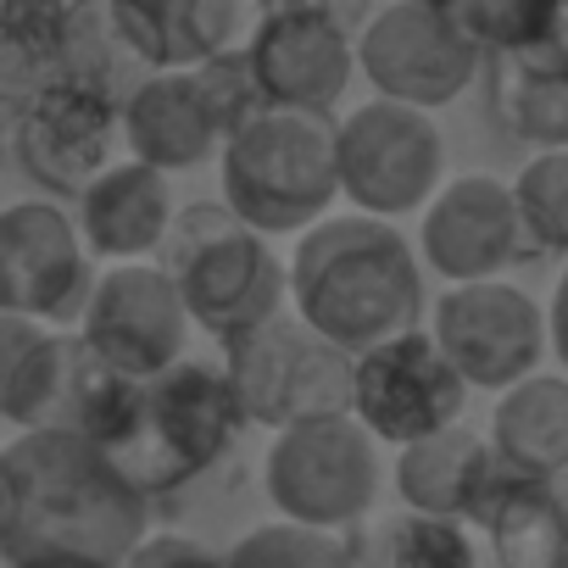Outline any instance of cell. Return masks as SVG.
Here are the masks:
<instances>
[{"mask_svg":"<svg viewBox=\"0 0 568 568\" xmlns=\"http://www.w3.org/2000/svg\"><path fill=\"white\" fill-rule=\"evenodd\" d=\"M95 262L79 223L57 201L0 206V318H29L45 329L84 324L95 296Z\"/></svg>","mask_w":568,"mask_h":568,"instance_id":"cell-10","label":"cell"},{"mask_svg":"<svg viewBox=\"0 0 568 568\" xmlns=\"http://www.w3.org/2000/svg\"><path fill=\"white\" fill-rule=\"evenodd\" d=\"M490 112L518 140L546 151H568V73H540L518 62H490Z\"/></svg>","mask_w":568,"mask_h":568,"instance_id":"cell-24","label":"cell"},{"mask_svg":"<svg viewBox=\"0 0 568 568\" xmlns=\"http://www.w3.org/2000/svg\"><path fill=\"white\" fill-rule=\"evenodd\" d=\"M240 429H245V418L223 379V363L184 357L162 379L140 385L123 435L101 452L123 474V485L151 501L162 490L201 479L212 463H223L229 446L240 440Z\"/></svg>","mask_w":568,"mask_h":568,"instance_id":"cell-4","label":"cell"},{"mask_svg":"<svg viewBox=\"0 0 568 568\" xmlns=\"http://www.w3.org/2000/svg\"><path fill=\"white\" fill-rule=\"evenodd\" d=\"M335 173H341V195L357 206V217L396 223L407 212H429V201L440 195L446 140L429 112L374 95L341 118Z\"/></svg>","mask_w":568,"mask_h":568,"instance_id":"cell-8","label":"cell"},{"mask_svg":"<svg viewBox=\"0 0 568 568\" xmlns=\"http://www.w3.org/2000/svg\"><path fill=\"white\" fill-rule=\"evenodd\" d=\"M156 267L179 284L190 324L206 329L217 346H234V341L256 335L262 324L284 318V302H291V267L223 201L217 206L195 201V206L173 212Z\"/></svg>","mask_w":568,"mask_h":568,"instance_id":"cell-3","label":"cell"},{"mask_svg":"<svg viewBox=\"0 0 568 568\" xmlns=\"http://www.w3.org/2000/svg\"><path fill=\"white\" fill-rule=\"evenodd\" d=\"M501 62L540 68V73H568V0H529L524 34H518V45Z\"/></svg>","mask_w":568,"mask_h":568,"instance_id":"cell-29","label":"cell"},{"mask_svg":"<svg viewBox=\"0 0 568 568\" xmlns=\"http://www.w3.org/2000/svg\"><path fill=\"white\" fill-rule=\"evenodd\" d=\"M123 106L68 90V84H45L18 118H12V151L18 168L51 190V195H84L106 168H112V145L123 134Z\"/></svg>","mask_w":568,"mask_h":568,"instance_id":"cell-15","label":"cell"},{"mask_svg":"<svg viewBox=\"0 0 568 568\" xmlns=\"http://www.w3.org/2000/svg\"><path fill=\"white\" fill-rule=\"evenodd\" d=\"M40 90H45L40 57H34L29 40L7 23V12H0V118H18Z\"/></svg>","mask_w":568,"mask_h":568,"instance_id":"cell-30","label":"cell"},{"mask_svg":"<svg viewBox=\"0 0 568 568\" xmlns=\"http://www.w3.org/2000/svg\"><path fill=\"white\" fill-rule=\"evenodd\" d=\"M490 452L513 479L568 474V379L535 374L513 385L490 413Z\"/></svg>","mask_w":568,"mask_h":568,"instance_id":"cell-21","label":"cell"},{"mask_svg":"<svg viewBox=\"0 0 568 568\" xmlns=\"http://www.w3.org/2000/svg\"><path fill=\"white\" fill-rule=\"evenodd\" d=\"M223 568H357V546L302 524H256L223 551Z\"/></svg>","mask_w":568,"mask_h":568,"instance_id":"cell-26","label":"cell"},{"mask_svg":"<svg viewBox=\"0 0 568 568\" xmlns=\"http://www.w3.org/2000/svg\"><path fill=\"white\" fill-rule=\"evenodd\" d=\"M79 341L123 379L151 385L179 368L190 352V313L179 302V284L156 262H123L95 278V296L84 307Z\"/></svg>","mask_w":568,"mask_h":568,"instance_id":"cell-13","label":"cell"},{"mask_svg":"<svg viewBox=\"0 0 568 568\" xmlns=\"http://www.w3.org/2000/svg\"><path fill=\"white\" fill-rule=\"evenodd\" d=\"M352 368L357 357L313 335L296 313L223 346V379L240 402V418L273 435L324 418H352Z\"/></svg>","mask_w":568,"mask_h":568,"instance_id":"cell-6","label":"cell"},{"mask_svg":"<svg viewBox=\"0 0 568 568\" xmlns=\"http://www.w3.org/2000/svg\"><path fill=\"white\" fill-rule=\"evenodd\" d=\"M546 346H551L557 363L568 368V267H562L557 291H551V307H546Z\"/></svg>","mask_w":568,"mask_h":568,"instance_id":"cell-32","label":"cell"},{"mask_svg":"<svg viewBox=\"0 0 568 568\" xmlns=\"http://www.w3.org/2000/svg\"><path fill=\"white\" fill-rule=\"evenodd\" d=\"M479 529L496 568H568V474L513 479Z\"/></svg>","mask_w":568,"mask_h":568,"instance_id":"cell-22","label":"cell"},{"mask_svg":"<svg viewBox=\"0 0 568 568\" xmlns=\"http://www.w3.org/2000/svg\"><path fill=\"white\" fill-rule=\"evenodd\" d=\"M357 568H485V557L468 524H446V518H424L402 507L363 535Z\"/></svg>","mask_w":568,"mask_h":568,"instance_id":"cell-25","label":"cell"},{"mask_svg":"<svg viewBox=\"0 0 568 568\" xmlns=\"http://www.w3.org/2000/svg\"><path fill=\"white\" fill-rule=\"evenodd\" d=\"M513 201H518L524 240L535 251L568 256V151H546L524 162V173L513 179Z\"/></svg>","mask_w":568,"mask_h":568,"instance_id":"cell-27","label":"cell"},{"mask_svg":"<svg viewBox=\"0 0 568 568\" xmlns=\"http://www.w3.org/2000/svg\"><path fill=\"white\" fill-rule=\"evenodd\" d=\"M379 479H385L379 446L357 418L284 429L273 435L262 463V485L267 501L278 507V524H302L324 535H341L357 518H368V507L379 501Z\"/></svg>","mask_w":568,"mask_h":568,"instance_id":"cell-7","label":"cell"},{"mask_svg":"<svg viewBox=\"0 0 568 568\" xmlns=\"http://www.w3.org/2000/svg\"><path fill=\"white\" fill-rule=\"evenodd\" d=\"M468 407V385L440 357L429 329L396 335L357 357L352 368V418L374 435V446H418L457 429Z\"/></svg>","mask_w":568,"mask_h":568,"instance_id":"cell-11","label":"cell"},{"mask_svg":"<svg viewBox=\"0 0 568 568\" xmlns=\"http://www.w3.org/2000/svg\"><path fill=\"white\" fill-rule=\"evenodd\" d=\"M524 245L529 240L518 223L513 184H501L490 173L440 184V195L429 201V212L418 223V251L452 291L457 284H490L501 267L518 262Z\"/></svg>","mask_w":568,"mask_h":568,"instance_id":"cell-16","label":"cell"},{"mask_svg":"<svg viewBox=\"0 0 568 568\" xmlns=\"http://www.w3.org/2000/svg\"><path fill=\"white\" fill-rule=\"evenodd\" d=\"M429 341L440 346V357L457 368L468 390L507 396L513 385L535 379L546 357V307H535L507 278L457 284L435 302Z\"/></svg>","mask_w":568,"mask_h":568,"instance_id":"cell-12","label":"cell"},{"mask_svg":"<svg viewBox=\"0 0 568 568\" xmlns=\"http://www.w3.org/2000/svg\"><path fill=\"white\" fill-rule=\"evenodd\" d=\"M123 568H223V551H212L190 535H145Z\"/></svg>","mask_w":568,"mask_h":568,"instance_id":"cell-31","label":"cell"},{"mask_svg":"<svg viewBox=\"0 0 568 568\" xmlns=\"http://www.w3.org/2000/svg\"><path fill=\"white\" fill-rule=\"evenodd\" d=\"M112 23L140 73H195L234 51L245 12L234 0H112Z\"/></svg>","mask_w":568,"mask_h":568,"instance_id":"cell-18","label":"cell"},{"mask_svg":"<svg viewBox=\"0 0 568 568\" xmlns=\"http://www.w3.org/2000/svg\"><path fill=\"white\" fill-rule=\"evenodd\" d=\"M118 118H123L129 162L156 168V173H184V168H201L212 151H223L212 112L195 90V73H151L123 101Z\"/></svg>","mask_w":568,"mask_h":568,"instance_id":"cell-20","label":"cell"},{"mask_svg":"<svg viewBox=\"0 0 568 568\" xmlns=\"http://www.w3.org/2000/svg\"><path fill=\"white\" fill-rule=\"evenodd\" d=\"M151 535V501L101 446L57 429L0 446V568H123Z\"/></svg>","mask_w":568,"mask_h":568,"instance_id":"cell-1","label":"cell"},{"mask_svg":"<svg viewBox=\"0 0 568 568\" xmlns=\"http://www.w3.org/2000/svg\"><path fill=\"white\" fill-rule=\"evenodd\" d=\"M479 68L485 57L468 45V34L435 0H396V7H379L363 18L357 73L379 90V101L440 112L479 79Z\"/></svg>","mask_w":568,"mask_h":568,"instance_id":"cell-9","label":"cell"},{"mask_svg":"<svg viewBox=\"0 0 568 568\" xmlns=\"http://www.w3.org/2000/svg\"><path fill=\"white\" fill-rule=\"evenodd\" d=\"M73 341L79 335H68V329L0 318V418L18 424L23 435L51 429L57 402H62V379L73 363Z\"/></svg>","mask_w":568,"mask_h":568,"instance_id":"cell-23","label":"cell"},{"mask_svg":"<svg viewBox=\"0 0 568 568\" xmlns=\"http://www.w3.org/2000/svg\"><path fill=\"white\" fill-rule=\"evenodd\" d=\"M335 118L318 112H262L217 151L223 206L251 234H307L341 201Z\"/></svg>","mask_w":568,"mask_h":568,"instance_id":"cell-5","label":"cell"},{"mask_svg":"<svg viewBox=\"0 0 568 568\" xmlns=\"http://www.w3.org/2000/svg\"><path fill=\"white\" fill-rule=\"evenodd\" d=\"M195 90H201V101H206L212 129H217L223 145L240 129H251L262 112H273L267 95H262V84H256V73H251V62H245V51H223L217 62L195 68Z\"/></svg>","mask_w":568,"mask_h":568,"instance_id":"cell-28","label":"cell"},{"mask_svg":"<svg viewBox=\"0 0 568 568\" xmlns=\"http://www.w3.org/2000/svg\"><path fill=\"white\" fill-rule=\"evenodd\" d=\"M513 485L501 457L490 452V435L479 429H446L435 440H418L396 457V496L407 513L446 518V524H485L496 496Z\"/></svg>","mask_w":568,"mask_h":568,"instance_id":"cell-17","label":"cell"},{"mask_svg":"<svg viewBox=\"0 0 568 568\" xmlns=\"http://www.w3.org/2000/svg\"><path fill=\"white\" fill-rule=\"evenodd\" d=\"M240 51L273 112L329 118L357 79V34L335 7H267Z\"/></svg>","mask_w":568,"mask_h":568,"instance_id":"cell-14","label":"cell"},{"mask_svg":"<svg viewBox=\"0 0 568 568\" xmlns=\"http://www.w3.org/2000/svg\"><path fill=\"white\" fill-rule=\"evenodd\" d=\"M291 307L313 335H324L346 357H363L418 329L424 267L396 223L357 217V212L324 217L296 240Z\"/></svg>","mask_w":568,"mask_h":568,"instance_id":"cell-2","label":"cell"},{"mask_svg":"<svg viewBox=\"0 0 568 568\" xmlns=\"http://www.w3.org/2000/svg\"><path fill=\"white\" fill-rule=\"evenodd\" d=\"M79 240L90 262H151L173 229V190L168 173L140 162H112L79 195Z\"/></svg>","mask_w":568,"mask_h":568,"instance_id":"cell-19","label":"cell"}]
</instances>
